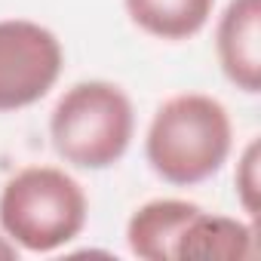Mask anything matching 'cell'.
<instances>
[{
    "mask_svg": "<svg viewBox=\"0 0 261 261\" xmlns=\"http://www.w3.org/2000/svg\"><path fill=\"white\" fill-rule=\"evenodd\" d=\"M136 136V108L111 80H80L49 114L53 151L74 169H108L120 163Z\"/></svg>",
    "mask_w": 261,
    "mask_h": 261,
    "instance_id": "2",
    "label": "cell"
},
{
    "mask_svg": "<svg viewBox=\"0 0 261 261\" xmlns=\"http://www.w3.org/2000/svg\"><path fill=\"white\" fill-rule=\"evenodd\" d=\"M230 148V114L218 98L203 92L166 98L154 111L145 136V157L151 169L175 188H191L218 175Z\"/></svg>",
    "mask_w": 261,
    "mask_h": 261,
    "instance_id": "1",
    "label": "cell"
},
{
    "mask_svg": "<svg viewBox=\"0 0 261 261\" xmlns=\"http://www.w3.org/2000/svg\"><path fill=\"white\" fill-rule=\"evenodd\" d=\"M215 56L237 89L261 92V0H230L224 7L215 25Z\"/></svg>",
    "mask_w": 261,
    "mask_h": 261,
    "instance_id": "5",
    "label": "cell"
},
{
    "mask_svg": "<svg viewBox=\"0 0 261 261\" xmlns=\"http://www.w3.org/2000/svg\"><path fill=\"white\" fill-rule=\"evenodd\" d=\"M136 28L160 40H188L200 34L215 10V0H123Z\"/></svg>",
    "mask_w": 261,
    "mask_h": 261,
    "instance_id": "8",
    "label": "cell"
},
{
    "mask_svg": "<svg viewBox=\"0 0 261 261\" xmlns=\"http://www.w3.org/2000/svg\"><path fill=\"white\" fill-rule=\"evenodd\" d=\"M65 68L62 40L40 22H0V114L37 105Z\"/></svg>",
    "mask_w": 261,
    "mask_h": 261,
    "instance_id": "4",
    "label": "cell"
},
{
    "mask_svg": "<svg viewBox=\"0 0 261 261\" xmlns=\"http://www.w3.org/2000/svg\"><path fill=\"white\" fill-rule=\"evenodd\" d=\"M255 255V224L197 212L178 237L175 261H243Z\"/></svg>",
    "mask_w": 261,
    "mask_h": 261,
    "instance_id": "7",
    "label": "cell"
},
{
    "mask_svg": "<svg viewBox=\"0 0 261 261\" xmlns=\"http://www.w3.org/2000/svg\"><path fill=\"white\" fill-rule=\"evenodd\" d=\"M197 212H200L197 203L175 197H160L139 206L126 221L129 252L145 261H172L178 237Z\"/></svg>",
    "mask_w": 261,
    "mask_h": 261,
    "instance_id": "6",
    "label": "cell"
},
{
    "mask_svg": "<svg viewBox=\"0 0 261 261\" xmlns=\"http://www.w3.org/2000/svg\"><path fill=\"white\" fill-rule=\"evenodd\" d=\"M16 255H19V246L10 237H0V258H16Z\"/></svg>",
    "mask_w": 261,
    "mask_h": 261,
    "instance_id": "10",
    "label": "cell"
},
{
    "mask_svg": "<svg viewBox=\"0 0 261 261\" xmlns=\"http://www.w3.org/2000/svg\"><path fill=\"white\" fill-rule=\"evenodd\" d=\"M258 166H261V145L258 139H252L237 163V197L243 203V209L249 212V218H258V194H261V175H258Z\"/></svg>",
    "mask_w": 261,
    "mask_h": 261,
    "instance_id": "9",
    "label": "cell"
},
{
    "mask_svg": "<svg viewBox=\"0 0 261 261\" xmlns=\"http://www.w3.org/2000/svg\"><path fill=\"white\" fill-rule=\"evenodd\" d=\"M89 200L59 166H25L0 191V227L28 252H56L86 227Z\"/></svg>",
    "mask_w": 261,
    "mask_h": 261,
    "instance_id": "3",
    "label": "cell"
}]
</instances>
